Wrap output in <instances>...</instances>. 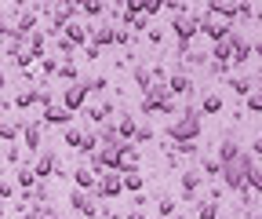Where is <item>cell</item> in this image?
<instances>
[{"label": "cell", "instance_id": "30bf717a", "mask_svg": "<svg viewBox=\"0 0 262 219\" xmlns=\"http://www.w3.org/2000/svg\"><path fill=\"white\" fill-rule=\"evenodd\" d=\"M168 91H171V99H189V95H193V81H189V73H186V70L168 73Z\"/></svg>", "mask_w": 262, "mask_h": 219}, {"label": "cell", "instance_id": "8992f818", "mask_svg": "<svg viewBox=\"0 0 262 219\" xmlns=\"http://www.w3.org/2000/svg\"><path fill=\"white\" fill-rule=\"evenodd\" d=\"M139 161H142V153H139L135 143H120L117 146V172L120 175L124 172H139Z\"/></svg>", "mask_w": 262, "mask_h": 219}, {"label": "cell", "instance_id": "44dd1931", "mask_svg": "<svg viewBox=\"0 0 262 219\" xmlns=\"http://www.w3.org/2000/svg\"><path fill=\"white\" fill-rule=\"evenodd\" d=\"M120 183H124V194H142L146 175H142V172H124V175H120Z\"/></svg>", "mask_w": 262, "mask_h": 219}, {"label": "cell", "instance_id": "603a6c76", "mask_svg": "<svg viewBox=\"0 0 262 219\" xmlns=\"http://www.w3.org/2000/svg\"><path fill=\"white\" fill-rule=\"evenodd\" d=\"M219 215H222V205L219 201H208V197L196 201V219H219Z\"/></svg>", "mask_w": 262, "mask_h": 219}, {"label": "cell", "instance_id": "836d02e7", "mask_svg": "<svg viewBox=\"0 0 262 219\" xmlns=\"http://www.w3.org/2000/svg\"><path fill=\"white\" fill-rule=\"evenodd\" d=\"M157 212H160V219H171V215L179 212V201H171V197H164V201H157Z\"/></svg>", "mask_w": 262, "mask_h": 219}, {"label": "cell", "instance_id": "d590c367", "mask_svg": "<svg viewBox=\"0 0 262 219\" xmlns=\"http://www.w3.org/2000/svg\"><path fill=\"white\" fill-rule=\"evenodd\" d=\"M131 41H135V37H131L124 26H113V44H120V48H131Z\"/></svg>", "mask_w": 262, "mask_h": 219}, {"label": "cell", "instance_id": "e575fe53", "mask_svg": "<svg viewBox=\"0 0 262 219\" xmlns=\"http://www.w3.org/2000/svg\"><path fill=\"white\" fill-rule=\"evenodd\" d=\"M139 4H142V15H146V18H153V15L164 11V0H139Z\"/></svg>", "mask_w": 262, "mask_h": 219}, {"label": "cell", "instance_id": "e0dca14e", "mask_svg": "<svg viewBox=\"0 0 262 219\" xmlns=\"http://www.w3.org/2000/svg\"><path fill=\"white\" fill-rule=\"evenodd\" d=\"M222 110H226V103H222L219 91H208V95L201 99V117H219Z\"/></svg>", "mask_w": 262, "mask_h": 219}, {"label": "cell", "instance_id": "2e32d148", "mask_svg": "<svg viewBox=\"0 0 262 219\" xmlns=\"http://www.w3.org/2000/svg\"><path fill=\"white\" fill-rule=\"evenodd\" d=\"M95 183H98V175H95L88 165H80V168L73 172V190H88V194H91V190H95Z\"/></svg>", "mask_w": 262, "mask_h": 219}, {"label": "cell", "instance_id": "8d00e7d4", "mask_svg": "<svg viewBox=\"0 0 262 219\" xmlns=\"http://www.w3.org/2000/svg\"><path fill=\"white\" fill-rule=\"evenodd\" d=\"M201 168H204V175H211V179H215V175H222V165H219L215 157H204V161H201Z\"/></svg>", "mask_w": 262, "mask_h": 219}, {"label": "cell", "instance_id": "f35d334b", "mask_svg": "<svg viewBox=\"0 0 262 219\" xmlns=\"http://www.w3.org/2000/svg\"><path fill=\"white\" fill-rule=\"evenodd\" d=\"M244 103H248V110H251V113H262V91L255 88V91H251V95H248Z\"/></svg>", "mask_w": 262, "mask_h": 219}, {"label": "cell", "instance_id": "3957f363", "mask_svg": "<svg viewBox=\"0 0 262 219\" xmlns=\"http://www.w3.org/2000/svg\"><path fill=\"white\" fill-rule=\"evenodd\" d=\"M95 197H102V201H117L120 194H124V183H120V172H102L98 175V183H95V190H91Z\"/></svg>", "mask_w": 262, "mask_h": 219}, {"label": "cell", "instance_id": "7402d4cb", "mask_svg": "<svg viewBox=\"0 0 262 219\" xmlns=\"http://www.w3.org/2000/svg\"><path fill=\"white\" fill-rule=\"evenodd\" d=\"M95 135H98V146H120V135H117V124L113 121H106Z\"/></svg>", "mask_w": 262, "mask_h": 219}, {"label": "cell", "instance_id": "277c9868", "mask_svg": "<svg viewBox=\"0 0 262 219\" xmlns=\"http://www.w3.org/2000/svg\"><path fill=\"white\" fill-rule=\"evenodd\" d=\"M88 81H77V84H66V91H62V106L70 110V113H77V110H84L88 106Z\"/></svg>", "mask_w": 262, "mask_h": 219}, {"label": "cell", "instance_id": "f6af8a7d", "mask_svg": "<svg viewBox=\"0 0 262 219\" xmlns=\"http://www.w3.org/2000/svg\"><path fill=\"white\" fill-rule=\"evenodd\" d=\"M15 197V186L11 183H0V201H11Z\"/></svg>", "mask_w": 262, "mask_h": 219}, {"label": "cell", "instance_id": "ba28073f", "mask_svg": "<svg viewBox=\"0 0 262 219\" xmlns=\"http://www.w3.org/2000/svg\"><path fill=\"white\" fill-rule=\"evenodd\" d=\"M201 183H204V175L193 172V168H186V172L179 175V190H182V201H186V205L196 201V194H201Z\"/></svg>", "mask_w": 262, "mask_h": 219}, {"label": "cell", "instance_id": "9c48e42d", "mask_svg": "<svg viewBox=\"0 0 262 219\" xmlns=\"http://www.w3.org/2000/svg\"><path fill=\"white\" fill-rule=\"evenodd\" d=\"M62 41H70L73 48H84V44L91 41V26H84V22H77V18L66 22V26H62Z\"/></svg>", "mask_w": 262, "mask_h": 219}, {"label": "cell", "instance_id": "f546056e", "mask_svg": "<svg viewBox=\"0 0 262 219\" xmlns=\"http://www.w3.org/2000/svg\"><path fill=\"white\" fill-rule=\"evenodd\" d=\"M33 103H40V88H29V91H18V95H15V106L18 110H26Z\"/></svg>", "mask_w": 262, "mask_h": 219}, {"label": "cell", "instance_id": "7bdbcfd3", "mask_svg": "<svg viewBox=\"0 0 262 219\" xmlns=\"http://www.w3.org/2000/svg\"><path fill=\"white\" fill-rule=\"evenodd\" d=\"M248 153H251V161H255V165H262V139H255V143L248 146Z\"/></svg>", "mask_w": 262, "mask_h": 219}, {"label": "cell", "instance_id": "5b68a950", "mask_svg": "<svg viewBox=\"0 0 262 219\" xmlns=\"http://www.w3.org/2000/svg\"><path fill=\"white\" fill-rule=\"evenodd\" d=\"M196 15H201V33H204V37H208L211 44H222V41H226V37H229V33H233V29H237V26H229V22L208 18L204 11H196Z\"/></svg>", "mask_w": 262, "mask_h": 219}, {"label": "cell", "instance_id": "8fae6325", "mask_svg": "<svg viewBox=\"0 0 262 219\" xmlns=\"http://www.w3.org/2000/svg\"><path fill=\"white\" fill-rule=\"evenodd\" d=\"M229 48H233V58H229V66H248V58H251V41H244L241 33H237V29H233V33H229Z\"/></svg>", "mask_w": 262, "mask_h": 219}, {"label": "cell", "instance_id": "6da1fadb", "mask_svg": "<svg viewBox=\"0 0 262 219\" xmlns=\"http://www.w3.org/2000/svg\"><path fill=\"white\" fill-rule=\"evenodd\" d=\"M201 132H204V121H201V110H193L189 103H186V110L164 128V135H168V143L175 146V143H196L201 139Z\"/></svg>", "mask_w": 262, "mask_h": 219}, {"label": "cell", "instance_id": "db71d44e", "mask_svg": "<svg viewBox=\"0 0 262 219\" xmlns=\"http://www.w3.org/2000/svg\"><path fill=\"white\" fill-rule=\"evenodd\" d=\"M258 91H262V88H258Z\"/></svg>", "mask_w": 262, "mask_h": 219}, {"label": "cell", "instance_id": "816d5d0a", "mask_svg": "<svg viewBox=\"0 0 262 219\" xmlns=\"http://www.w3.org/2000/svg\"><path fill=\"white\" fill-rule=\"evenodd\" d=\"M251 18H258V22H262V8H255V15H251Z\"/></svg>", "mask_w": 262, "mask_h": 219}, {"label": "cell", "instance_id": "7c38bea8", "mask_svg": "<svg viewBox=\"0 0 262 219\" xmlns=\"http://www.w3.org/2000/svg\"><path fill=\"white\" fill-rule=\"evenodd\" d=\"M22 139H26V150L40 153V146H44V121H29V124H22Z\"/></svg>", "mask_w": 262, "mask_h": 219}, {"label": "cell", "instance_id": "f1b7e54d", "mask_svg": "<svg viewBox=\"0 0 262 219\" xmlns=\"http://www.w3.org/2000/svg\"><path fill=\"white\" fill-rule=\"evenodd\" d=\"M58 81H66V84H77V81H80V77H77V66H73L70 58L58 62Z\"/></svg>", "mask_w": 262, "mask_h": 219}, {"label": "cell", "instance_id": "f907efd6", "mask_svg": "<svg viewBox=\"0 0 262 219\" xmlns=\"http://www.w3.org/2000/svg\"><path fill=\"white\" fill-rule=\"evenodd\" d=\"M171 219H189V212H175V215H171Z\"/></svg>", "mask_w": 262, "mask_h": 219}, {"label": "cell", "instance_id": "d4e9b609", "mask_svg": "<svg viewBox=\"0 0 262 219\" xmlns=\"http://www.w3.org/2000/svg\"><path fill=\"white\" fill-rule=\"evenodd\" d=\"M15 183H18V186H22V190L29 194V190H33V186H37L40 179H37V175H33V168H26V165H18V175H15Z\"/></svg>", "mask_w": 262, "mask_h": 219}, {"label": "cell", "instance_id": "ffe728a7", "mask_svg": "<svg viewBox=\"0 0 262 219\" xmlns=\"http://www.w3.org/2000/svg\"><path fill=\"white\" fill-rule=\"evenodd\" d=\"M91 44L95 48H110L113 44V26L106 22V26H91Z\"/></svg>", "mask_w": 262, "mask_h": 219}, {"label": "cell", "instance_id": "52a82bcc", "mask_svg": "<svg viewBox=\"0 0 262 219\" xmlns=\"http://www.w3.org/2000/svg\"><path fill=\"white\" fill-rule=\"evenodd\" d=\"M70 205H73L77 215L98 219V201H95V194H88V190H70Z\"/></svg>", "mask_w": 262, "mask_h": 219}, {"label": "cell", "instance_id": "74e56055", "mask_svg": "<svg viewBox=\"0 0 262 219\" xmlns=\"http://www.w3.org/2000/svg\"><path fill=\"white\" fill-rule=\"evenodd\" d=\"M40 73L44 77H58V58H40Z\"/></svg>", "mask_w": 262, "mask_h": 219}, {"label": "cell", "instance_id": "681fc988", "mask_svg": "<svg viewBox=\"0 0 262 219\" xmlns=\"http://www.w3.org/2000/svg\"><path fill=\"white\" fill-rule=\"evenodd\" d=\"M22 219H40V212H37V208H29V212H22Z\"/></svg>", "mask_w": 262, "mask_h": 219}, {"label": "cell", "instance_id": "f5cc1de1", "mask_svg": "<svg viewBox=\"0 0 262 219\" xmlns=\"http://www.w3.org/2000/svg\"><path fill=\"white\" fill-rule=\"evenodd\" d=\"M0 121H4V117H0Z\"/></svg>", "mask_w": 262, "mask_h": 219}, {"label": "cell", "instance_id": "ee69618b", "mask_svg": "<svg viewBox=\"0 0 262 219\" xmlns=\"http://www.w3.org/2000/svg\"><path fill=\"white\" fill-rule=\"evenodd\" d=\"M208 70H211L215 77H226V73H229V62H208Z\"/></svg>", "mask_w": 262, "mask_h": 219}, {"label": "cell", "instance_id": "ab89813d", "mask_svg": "<svg viewBox=\"0 0 262 219\" xmlns=\"http://www.w3.org/2000/svg\"><path fill=\"white\" fill-rule=\"evenodd\" d=\"M62 139H66V146H73V150H77V146H80V128H73V124H70Z\"/></svg>", "mask_w": 262, "mask_h": 219}, {"label": "cell", "instance_id": "7dc6e473", "mask_svg": "<svg viewBox=\"0 0 262 219\" xmlns=\"http://www.w3.org/2000/svg\"><path fill=\"white\" fill-rule=\"evenodd\" d=\"M149 201H146V194H131V208H146Z\"/></svg>", "mask_w": 262, "mask_h": 219}, {"label": "cell", "instance_id": "b9f144b4", "mask_svg": "<svg viewBox=\"0 0 262 219\" xmlns=\"http://www.w3.org/2000/svg\"><path fill=\"white\" fill-rule=\"evenodd\" d=\"M146 41H149L153 48H160V44H164V29H157V26H149V33H146Z\"/></svg>", "mask_w": 262, "mask_h": 219}, {"label": "cell", "instance_id": "4dcf8cb0", "mask_svg": "<svg viewBox=\"0 0 262 219\" xmlns=\"http://www.w3.org/2000/svg\"><path fill=\"white\" fill-rule=\"evenodd\" d=\"M18 132H22V124L18 121H0V139H18Z\"/></svg>", "mask_w": 262, "mask_h": 219}, {"label": "cell", "instance_id": "5bb4252c", "mask_svg": "<svg viewBox=\"0 0 262 219\" xmlns=\"http://www.w3.org/2000/svg\"><path fill=\"white\" fill-rule=\"evenodd\" d=\"M44 124H55V128H70L73 124V113L66 106H44Z\"/></svg>", "mask_w": 262, "mask_h": 219}, {"label": "cell", "instance_id": "60d3db41", "mask_svg": "<svg viewBox=\"0 0 262 219\" xmlns=\"http://www.w3.org/2000/svg\"><path fill=\"white\" fill-rule=\"evenodd\" d=\"M106 88H110V77H95V81H88V91H98V95H102Z\"/></svg>", "mask_w": 262, "mask_h": 219}, {"label": "cell", "instance_id": "7a4b0ae2", "mask_svg": "<svg viewBox=\"0 0 262 219\" xmlns=\"http://www.w3.org/2000/svg\"><path fill=\"white\" fill-rule=\"evenodd\" d=\"M171 29H175L179 44H193V37L201 33V15H196V11H189V15H175V18H171Z\"/></svg>", "mask_w": 262, "mask_h": 219}, {"label": "cell", "instance_id": "ac0fdd59", "mask_svg": "<svg viewBox=\"0 0 262 219\" xmlns=\"http://www.w3.org/2000/svg\"><path fill=\"white\" fill-rule=\"evenodd\" d=\"M26 44H29L26 51H29L33 58H44V51H48V33H44V29H37V33L26 37Z\"/></svg>", "mask_w": 262, "mask_h": 219}, {"label": "cell", "instance_id": "d6a6232c", "mask_svg": "<svg viewBox=\"0 0 262 219\" xmlns=\"http://www.w3.org/2000/svg\"><path fill=\"white\" fill-rule=\"evenodd\" d=\"M153 139H157L153 124H139V132H135V146H146V143H153Z\"/></svg>", "mask_w": 262, "mask_h": 219}, {"label": "cell", "instance_id": "bcb514c9", "mask_svg": "<svg viewBox=\"0 0 262 219\" xmlns=\"http://www.w3.org/2000/svg\"><path fill=\"white\" fill-rule=\"evenodd\" d=\"M84 55H88V58H102V48H95V44L88 41V44H84Z\"/></svg>", "mask_w": 262, "mask_h": 219}, {"label": "cell", "instance_id": "9a60e30c", "mask_svg": "<svg viewBox=\"0 0 262 219\" xmlns=\"http://www.w3.org/2000/svg\"><path fill=\"white\" fill-rule=\"evenodd\" d=\"M135 132H139V121L131 117V113H120V121H117V135H120V143H135Z\"/></svg>", "mask_w": 262, "mask_h": 219}, {"label": "cell", "instance_id": "4316f807", "mask_svg": "<svg viewBox=\"0 0 262 219\" xmlns=\"http://www.w3.org/2000/svg\"><path fill=\"white\" fill-rule=\"evenodd\" d=\"M131 77H135V84H139V91H146V88H153V73H149V66H131Z\"/></svg>", "mask_w": 262, "mask_h": 219}, {"label": "cell", "instance_id": "1f68e13d", "mask_svg": "<svg viewBox=\"0 0 262 219\" xmlns=\"http://www.w3.org/2000/svg\"><path fill=\"white\" fill-rule=\"evenodd\" d=\"M248 190H251L255 197H262V168H258V165L248 172Z\"/></svg>", "mask_w": 262, "mask_h": 219}, {"label": "cell", "instance_id": "cb8c5ba5", "mask_svg": "<svg viewBox=\"0 0 262 219\" xmlns=\"http://www.w3.org/2000/svg\"><path fill=\"white\" fill-rule=\"evenodd\" d=\"M229 88L237 91V99H248L251 91H255V84H251V77H229Z\"/></svg>", "mask_w": 262, "mask_h": 219}, {"label": "cell", "instance_id": "4fadbf2b", "mask_svg": "<svg viewBox=\"0 0 262 219\" xmlns=\"http://www.w3.org/2000/svg\"><path fill=\"white\" fill-rule=\"evenodd\" d=\"M33 175H37L40 183H44L48 175H58V157H55L51 150H44L40 157H37V165H33Z\"/></svg>", "mask_w": 262, "mask_h": 219}, {"label": "cell", "instance_id": "83f0119b", "mask_svg": "<svg viewBox=\"0 0 262 219\" xmlns=\"http://www.w3.org/2000/svg\"><path fill=\"white\" fill-rule=\"evenodd\" d=\"M95 150H98V135H95V132H80V146H77V153H84V157H91Z\"/></svg>", "mask_w": 262, "mask_h": 219}, {"label": "cell", "instance_id": "484cf974", "mask_svg": "<svg viewBox=\"0 0 262 219\" xmlns=\"http://www.w3.org/2000/svg\"><path fill=\"white\" fill-rule=\"evenodd\" d=\"M106 8H110L106 0H84V4H80V11H84L88 18H102V15H106Z\"/></svg>", "mask_w": 262, "mask_h": 219}, {"label": "cell", "instance_id": "d6986e66", "mask_svg": "<svg viewBox=\"0 0 262 219\" xmlns=\"http://www.w3.org/2000/svg\"><path fill=\"white\" fill-rule=\"evenodd\" d=\"M241 157V146L233 143V139H226V143H219V153H215V161L219 165H233Z\"/></svg>", "mask_w": 262, "mask_h": 219}, {"label": "cell", "instance_id": "c3c4849f", "mask_svg": "<svg viewBox=\"0 0 262 219\" xmlns=\"http://www.w3.org/2000/svg\"><path fill=\"white\" fill-rule=\"evenodd\" d=\"M127 219H146V212H142V208H131V212H127Z\"/></svg>", "mask_w": 262, "mask_h": 219}]
</instances>
